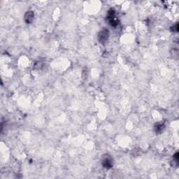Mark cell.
Listing matches in <instances>:
<instances>
[{
  "mask_svg": "<svg viewBox=\"0 0 179 179\" xmlns=\"http://www.w3.org/2000/svg\"><path fill=\"white\" fill-rule=\"evenodd\" d=\"M173 161L176 163V165H178V153H176L173 155Z\"/></svg>",
  "mask_w": 179,
  "mask_h": 179,
  "instance_id": "cell-6",
  "label": "cell"
},
{
  "mask_svg": "<svg viewBox=\"0 0 179 179\" xmlns=\"http://www.w3.org/2000/svg\"><path fill=\"white\" fill-rule=\"evenodd\" d=\"M34 18H35V13H34V11H28L25 14L24 20H25V22L27 23V24H30V23L32 22Z\"/></svg>",
  "mask_w": 179,
  "mask_h": 179,
  "instance_id": "cell-4",
  "label": "cell"
},
{
  "mask_svg": "<svg viewBox=\"0 0 179 179\" xmlns=\"http://www.w3.org/2000/svg\"><path fill=\"white\" fill-rule=\"evenodd\" d=\"M102 166L106 169H109L112 168L113 165V158L111 157V156L108 155H105L104 156L102 157Z\"/></svg>",
  "mask_w": 179,
  "mask_h": 179,
  "instance_id": "cell-2",
  "label": "cell"
},
{
  "mask_svg": "<svg viewBox=\"0 0 179 179\" xmlns=\"http://www.w3.org/2000/svg\"><path fill=\"white\" fill-rule=\"evenodd\" d=\"M108 37H109V32L108 30L103 29L101 30L98 35V40L101 43H105L107 41Z\"/></svg>",
  "mask_w": 179,
  "mask_h": 179,
  "instance_id": "cell-3",
  "label": "cell"
},
{
  "mask_svg": "<svg viewBox=\"0 0 179 179\" xmlns=\"http://www.w3.org/2000/svg\"><path fill=\"white\" fill-rule=\"evenodd\" d=\"M165 128V124L164 123H157L155 125V131L156 133H161L163 131V129Z\"/></svg>",
  "mask_w": 179,
  "mask_h": 179,
  "instance_id": "cell-5",
  "label": "cell"
},
{
  "mask_svg": "<svg viewBox=\"0 0 179 179\" xmlns=\"http://www.w3.org/2000/svg\"><path fill=\"white\" fill-rule=\"evenodd\" d=\"M106 19L108 21V23L113 27H116L118 25V20L116 18V12L113 9H110L108 12L107 17H106Z\"/></svg>",
  "mask_w": 179,
  "mask_h": 179,
  "instance_id": "cell-1",
  "label": "cell"
}]
</instances>
